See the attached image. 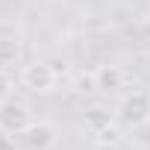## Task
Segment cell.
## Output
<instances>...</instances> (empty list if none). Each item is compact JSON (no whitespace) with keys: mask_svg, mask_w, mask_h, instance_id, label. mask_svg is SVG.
Instances as JSON below:
<instances>
[{"mask_svg":"<svg viewBox=\"0 0 150 150\" xmlns=\"http://www.w3.org/2000/svg\"><path fill=\"white\" fill-rule=\"evenodd\" d=\"M118 124L129 127V129H138L144 124H150V94L147 91H129L121 97L118 103V112H115Z\"/></svg>","mask_w":150,"mask_h":150,"instance_id":"1","label":"cell"},{"mask_svg":"<svg viewBox=\"0 0 150 150\" xmlns=\"http://www.w3.org/2000/svg\"><path fill=\"white\" fill-rule=\"evenodd\" d=\"M35 124L33 109L21 100H6L0 103V132H9V135H24L30 127Z\"/></svg>","mask_w":150,"mask_h":150,"instance_id":"3","label":"cell"},{"mask_svg":"<svg viewBox=\"0 0 150 150\" xmlns=\"http://www.w3.org/2000/svg\"><path fill=\"white\" fill-rule=\"evenodd\" d=\"M0 38H21V27L15 21H0Z\"/></svg>","mask_w":150,"mask_h":150,"instance_id":"10","label":"cell"},{"mask_svg":"<svg viewBox=\"0 0 150 150\" xmlns=\"http://www.w3.org/2000/svg\"><path fill=\"white\" fill-rule=\"evenodd\" d=\"M21 83L27 91L33 94H50L56 88V68L44 59H35V62H27L21 68Z\"/></svg>","mask_w":150,"mask_h":150,"instance_id":"2","label":"cell"},{"mask_svg":"<svg viewBox=\"0 0 150 150\" xmlns=\"http://www.w3.org/2000/svg\"><path fill=\"white\" fill-rule=\"evenodd\" d=\"M97 71V91L100 94H115V91H121L124 88V68L121 65H100V68H94Z\"/></svg>","mask_w":150,"mask_h":150,"instance_id":"5","label":"cell"},{"mask_svg":"<svg viewBox=\"0 0 150 150\" xmlns=\"http://www.w3.org/2000/svg\"><path fill=\"white\" fill-rule=\"evenodd\" d=\"M21 56V38H0V65H12Z\"/></svg>","mask_w":150,"mask_h":150,"instance_id":"8","label":"cell"},{"mask_svg":"<svg viewBox=\"0 0 150 150\" xmlns=\"http://www.w3.org/2000/svg\"><path fill=\"white\" fill-rule=\"evenodd\" d=\"M71 88H74V94H80V97L97 94V71H94V68L77 71V74H74V80H71Z\"/></svg>","mask_w":150,"mask_h":150,"instance_id":"7","label":"cell"},{"mask_svg":"<svg viewBox=\"0 0 150 150\" xmlns=\"http://www.w3.org/2000/svg\"><path fill=\"white\" fill-rule=\"evenodd\" d=\"M115 121H118V118H115L112 112L100 109V106L91 109V112H86V129H88L91 135H97V138H100L103 132H109V129L115 127Z\"/></svg>","mask_w":150,"mask_h":150,"instance_id":"6","label":"cell"},{"mask_svg":"<svg viewBox=\"0 0 150 150\" xmlns=\"http://www.w3.org/2000/svg\"><path fill=\"white\" fill-rule=\"evenodd\" d=\"M97 150H121L118 141H97Z\"/></svg>","mask_w":150,"mask_h":150,"instance_id":"12","label":"cell"},{"mask_svg":"<svg viewBox=\"0 0 150 150\" xmlns=\"http://www.w3.org/2000/svg\"><path fill=\"white\" fill-rule=\"evenodd\" d=\"M12 91H15V80L9 77L6 71H0V103L12 100Z\"/></svg>","mask_w":150,"mask_h":150,"instance_id":"9","label":"cell"},{"mask_svg":"<svg viewBox=\"0 0 150 150\" xmlns=\"http://www.w3.org/2000/svg\"><path fill=\"white\" fill-rule=\"evenodd\" d=\"M0 150H21V147H18V141L9 132H0Z\"/></svg>","mask_w":150,"mask_h":150,"instance_id":"11","label":"cell"},{"mask_svg":"<svg viewBox=\"0 0 150 150\" xmlns=\"http://www.w3.org/2000/svg\"><path fill=\"white\" fill-rule=\"evenodd\" d=\"M24 138H27L30 150H50V147L56 144V127H53L50 121H35V124L24 132Z\"/></svg>","mask_w":150,"mask_h":150,"instance_id":"4","label":"cell"}]
</instances>
